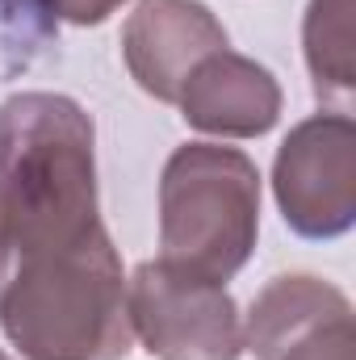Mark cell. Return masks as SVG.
<instances>
[{
    "instance_id": "obj_1",
    "label": "cell",
    "mask_w": 356,
    "mask_h": 360,
    "mask_svg": "<svg viewBox=\"0 0 356 360\" xmlns=\"http://www.w3.org/2000/svg\"><path fill=\"white\" fill-rule=\"evenodd\" d=\"M0 231L17 260L68 252L101 235L92 117L59 92L0 105Z\"/></svg>"
},
{
    "instance_id": "obj_2",
    "label": "cell",
    "mask_w": 356,
    "mask_h": 360,
    "mask_svg": "<svg viewBox=\"0 0 356 360\" xmlns=\"http://www.w3.org/2000/svg\"><path fill=\"white\" fill-rule=\"evenodd\" d=\"M0 331L25 360H117L130 352L126 272L109 235L17 260L0 285Z\"/></svg>"
},
{
    "instance_id": "obj_3",
    "label": "cell",
    "mask_w": 356,
    "mask_h": 360,
    "mask_svg": "<svg viewBox=\"0 0 356 360\" xmlns=\"http://www.w3.org/2000/svg\"><path fill=\"white\" fill-rule=\"evenodd\" d=\"M260 231V172L235 147L184 143L160 180V260L227 285Z\"/></svg>"
},
{
    "instance_id": "obj_4",
    "label": "cell",
    "mask_w": 356,
    "mask_h": 360,
    "mask_svg": "<svg viewBox=\"0 0 356 360\" xmlns=\"http://www.w3.org/2000/svg\"><path fill=\"white\" fill-rule=\"evenodd\" d=\"M130 331L155 360H239L243 323L218 281L164 260L139 264L126 281Z\"/></svg>"
},
{
    "instance_id": "obj_5",
    "label": "cell",
    "mask_w": 356,
    "mask_h": 360,
    "mask_svg": "<svg viewBox=\"0 0 356 360\" xmlns=\"http://www.w3.org/2000/svg\"><path fill=\"white\" fill-rule=\"evenodd\" d=\"M276 205L302 239H336L356 218V126L348 113H314L289 130L272 168Z\"/></svg>"
},
{
    "instance_id": "obj_6",
    "label": "cell",
    "mask_w": 356,
    "mask_h": 360,
    "mask_svg": "<svg viewBox=\"0 0 356 360\" xmlns=\"http://www.w3.org/2000/svg\"><path fill=\"white\" fill-rule=\"evenodd\" d=\"M243 348L256 360H352V306L319 276H276L252 302Z\"/></svg>"
},
{
    "instance_id": "obj_7",
    "label": "cell",
    "mask_w": 356,
    "mask_h": 360,
    "mask_svg": "<svg viewBox=\"0 0 356 360\" xmlns=\"http://www.w3.org/2000/svg\"><path fill=\"white\" fill-rule=\"evenodd\" d=\"M214 51H227V30L201 0H143L122 25L134 84L164 105H177L189 72Z\"/></svg>"
},
{
    "instance_id": "obj_8",
    "label": "cell",
    "mask_w": 356,
    "mask_h": 360,
    "mask_svg": "<svg viewBox=\"0 0 356 360\" xmlns=\"http://www.w3.org/2000/svg\"><path fill=\"white\" fill-rule=\"evenodd\" d=\"M180 117L218 139H256L268 134L281 117V89L272 72L248 55L214 51L205 55L177 96Z\"/></svg>"
},
{
    "instance_id": "obj_9",
    "label": "cell",
    "mask_w": 356,
    "mask_h": 360,
    "mask_svg": "<svg viewBox=\"0 0 356 360\" xmlns=\"http://www.w3.org/2000/svg\"><path fill=\"white\" fill-rule=\"evenodd\" d=\"M302 46L314 92L323 101H348L356 89V0H310Z\"/></svg>"
},
{
    "instance_id": "obj_10",
    "label": "cell",
    "mask_w": 356,
    "mask_h": 360,
    "mask_svg": "<svg viewBox=\"0 0 356 360\" xmlns=\"http://www.w3.org/2000/svg\"><path fill=\"white\" fill-rule=\"evenodd\" d=\"M30 4L51 13V17H59V21H72V25H96L113 8H122L126 0H30Z\"/></svg>"
},
{
    "instance_id": "obj_11",
    "label": "cell",
    "mask_w": 356,
    "mask_h": 360,
    "mask_svg": "<svg viewBox=\"0 0 356 360\" xmlns=\"http://www.w3.org/2000/svg\"><path fill=\"white\" fill-rule=\"evenodd\" d=\"M4 264H8V243H4V231H0V285H4Z\"/></svg>"
},
{
    "instance_id": "obj_12",
    "label": "cell",
    "mask_w": 356,
    "mask_h": 360,
    "mask_svg": "<svg viewBox=\"0 0 356 360\" xmlns=\"http://www.w3.org/2000/svg\"><path fill=\"white\" fill-rule=\"evenodd\" d=\"M0 360H8V356H4V352H0Z\"/></svg>"
}]
</instances>
